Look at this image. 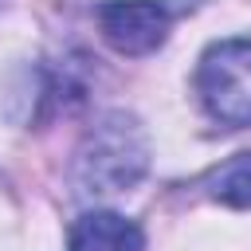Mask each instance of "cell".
I'll list each match as a JSON object with an SVG mask.
<instances>
[{
	"mask_svg": "<svg viewBox=\"0 0 251 251\" xmlns=\"http://www.w3.org/2000/svg\"><path fill=\"white\" fill-rule=\"evenodd\" d=\"M208 196L227 204V208H251V153L224 161L208 176Z\"/></svg>",
	"mask_w": 251,
	"mask_h": 251,
	"instance_id": "cell-5",
	"label": "cell"
},
{
	"mask_svg": "<svg viewBox=\"0 0 251 251\" xmlns=\"http://www.w3.org/2000/svg\"><path fill=\"white\" fill-rule=\"evenodd\" d=\"M196 94L212 122L251 126V39H220L200 55Z\"/></svg>",
	"mask_w": 251,
	"mask_h": 251,
	"instance_id": "cell-2",
	"label": "cell"
},
{
	"mask_svg": "<svg viewBox=\"0 0 251 251\" xmlns=\"http://www.w3.org/2000/svg\"><path fill=\"white\" fill-rule=\"evenodd\" d=\"M149 169V141L137 118L106 114L82 141L75 161V184L86 196H110L133 188Z\"/></svg>",
	"mask_w": 251,
	"mask_h": 251,
	"instance_id": "cell-1",
	"label": "cell"
},
{
	"mask_svg": "<svg viewBox=\"0 0 251 251\" xmlns=\"http://www.w3.org/2000/svg\"><path fill=\"white\" fill-rule=\"evenodd\" d=\"M94 20L118 55H149L165 43L173 12L161 0H106L94 8Z\"/></svg>",
	"mask_w": 251,
	"mask_h": 251,
	"instance_id": "cell-3",
	"label": "cell"
},
{
	"mask_svg": "<svg viewBox=\"0 0 251 251\" xmlns=\"http://www.w3.org/2000/svg\"><path fill=\"white\" fill-rule=\"evenodd\" d=\"M145 235L118 212H86L71 227V251H141Z\"/></svg>",
	"mask_w": 251,
	"mask_h": 251,
	"instance_id": "cell-4",
	"label": "cell"
}]
</instances>
